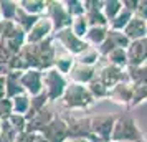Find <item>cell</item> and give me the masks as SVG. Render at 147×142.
<instances>
[{"label": "cell", "instance_id": "obj_1", "mask_svg": "<svg viewBox=\"0 0 147 142\" xmlns=\"http://www.w3.org/2000/svg\"><path fill=\"white\" fill-rule=\"evenodd\" d=\"M60 101H61V106L66 111H89L96 104L94 98L89 94L86 86L74 84V83L68 84L66 91L61 96Z\"/></svg>", "mask_w": 147, "mask_h": 142}, {"label": "cell", "instance_id": "obj_2", "mask_svg": "<svg viewBox=\"0 0 147 142\" xmlns=\"http://www.w3.org/2000/svg\"><path fill=\"white\" fill-rule=\"evenodd\" d=\"M41 76H43V93L48 98V102L60 101L61 96L66 91L68 84H69L68 78L65 75H61L56 68H50V69L41 71Z\"/></svg>", "mask_w": 147, "mask_h": 142}, {"label": "cell", "instance_id": "obj_3", "mask_svg": "<svg viewBox=\"0 0 147 142\" xmlns=\"http://www.w3.org/2000/svg\"><path fill=\"white\" fill-rule=\"evenodd\" d=\"M142 137L144 135L132 116L116 117L113 132H111V142H136Z\"/></svg>", "mask_w": 147, "mask_h": 142}, {"label": "cell", "instance_id": "obj_4", "mask_svg": "<svg viewBox=\"0 0 147 142\" xmlns=\"http://www.w3.org/2000/svg\"><path fill=\"white\" fill-rule=\"evenodd\" d=\"M96 79L102 83L107 89L116 86L117 83H131L126 69H121V68L109 65V63L104 61V58H101L99 65L96 66Z\"/></svg>", "mask_w": 147, "mask_h": 142}, {"label": "cell", "instance_id": "obj_5", "mask_svg": "<svg viewBox=\"0 0 147 142\" xmlns=\"http://www.w3.org/2000/svg\"><path fill=\"white\" fill-rule=\"evenodd\" d=\"M53 40L60 45L65 51H68L69 55H73L74 58L80 53H83L89 45L83 38H78L76 35L71 32V28H65V30H60L53 33Z\"/></svg>", "mask_w": 147, "mask_h": 142}, {"label": "cell", "instance_id": "obj_6", "mask_svg": "<svg viewBox=\"0 0 147 142\" xmlns=\"http://www.w3.org/2000/svg\"><path fill=\"white\" fill-rule=\"evenodd\" d=\"M45 17H48L51 20V23H53V33L60 32V30H65V28H69L71 27V22H73V18L69 17V13L65 8V3L60 2V0L48 2Z\"/></svg>", "mask_w": 147, "mask_h": 142}, {"label": "cell", "instance_id": "obj_7", "mask_svg": "<svg viewBox=\"0 0 147 142\" xmlns=\"http://www.w3.org/2000/svg\"><path fill=\"white\" fill-rule=\"evenodd\" d=\"M53 36V23L48 17H40L36 23H35L32 30L27 33V38H25V43L28 45H38L41 41H45L47 38Z\"/></svg>", "mask_w": 147, "mask_h": 142}, {"label": "cell", "instance_id": "obj_8", "mask_svg": "<svg viewBox=\"0 0 147 142\" xmlns=\"http://www.w3.org/2000/svg\"><path fill=\"white\" fill-rule=\"evenodd\" d=\"M20 86L30 98L43 93V76L40 69H27L20 75Z\"/></svg>", "mask_w": 147, "mask_h": 142}, {"label": "cell", "instance_id": "obj_9", "mask_svg": "<svg viewBox=\"0 0 147 142\" xmlns=\"http://www.w3.org/2000/svg\"><path fill=\"white\" fill-rule=\"evenodd\" d=\"M38 134H41L48 142H65L68 139V126L63 117H55Z\"/></svg>", "mask_w": 147, "mask_h": 142}, {"label": "cell", "instance_id": "obj_10", "mask_svg": "<svg viewBox=\"0 0 147 142\" xmlns=\"http://www.w3.org/2000/svg\"><path fill=\"white\" fill-rule=\"evenodd\" d=\"M68 81L74 83V84H81V86H88L89 83L96 78V68L93 66H86V65H81V63H76L71 66L69 73L66 75Z\"/></svg>", "mask_w": 147, "mask_h": 142}, {"label": "cell", "instance_id": "obj_11", "mask_svg": "<svg viewBox=\"0 0 147 142\" xmlns=\"http://www.w3.org/2000/svg\"><path fill=\"white\" fill-rule=\"evenodd\" d=\"M132 91L134 86L131 83H117L116 86L109 89L107 99L114 104H119L124 108H131V101H132Z\"/></svg>", "mask_w": 147, "mask_h": 142}, {"label": "cell", "instance_id": "obj_12", "mask_svg": "<svg viewBox=\"0 0 147 142\" xmlns=\"http://www.w3.org/2000/svg\"><path fill=\"white\" fill-rule=\"evenodd\" d=\"M129 66H142L147 63V38L131 41L126 50Z\"/></svg>", "mask_w": 147, "mask_h": 142}, {"label": "cell", "instance_id": "obj_13", "mask_svg": "<svg viewBox=\"0 0 147 142\" xmlns=\"http://www.w3.org/2000/svg\"><path fill=\"white\" fill-rule=\"evenodd\" d=\"M68 126V137H88L91 134V117H63Z\"/></svg>", "mask_w": 147, "mask_h": 142}, {"label": "cell", "instance_id": "obj_14", "mask_svg": "<svg viewBox=\"0 0 147 142\" xmlns=\"http://www.w3.org/2000/svg\"><path fill=\"white\" fill-rule=\"evenodd\" d=\"M116 117L113 116H93L91 117V134L104 139H111Z\"/></svg>", "mask_w": 147, "mask_h": 142}, {"label": "cell", "instance_id": "obj_15", "mask_svg": "<svg viewBox=\"0 0 147 142\" xmlns=\"http://www.w3.org/2000/svg\"><path fill=\"white\" fill-rule=\"evenodd\" d=\"M0 38L15 40V41H18V43H22V45H25L27 33L13 20H2L0 22Z\"/></svg>", "mask_w": 147, "mask_h": 142}, {"label": "cell", "instance_id": "obj_16", "mask_svg": "<svg viewBox=\"0 0 147 142\" xmlns=\"http://www.w3.org/2000/svg\"><path fill=\"white\" fill-rule=\"evenodd\" d=\"M53 43H55V65H53V68H56L61 75L66 76L69 73L71 66L74 65V56L69 55L68 51H65L55 40H53Z\"/></svg>", "mask_w": 147, "mask_h": 142}, {"label": "cell", "instance_id": "obj_17", "mask_svg": "<svg viewBox=\"0 0 147 142\" xmlns=\"http://www.w3.org/2000/svg\"><path fill=\"white\" fill-rule=\"evenodd\" d=\"M55 117H56V116H55L53 109H50L47 106L45 109H41L40 112H36L32 121H28L27 131H28V132H35V134H38L41 129L45 127V126H48L50 122L53 121Z\"/></svg>", "mask_w": 147, "mask_h": 142}, {"label": "cell", "instance_id": "obj_18", "mask_svg": "<svg viewBox=\"0 0 147 142\" xmlns=\"http://www.w3.org/2000/svg\"><path fill=\"white\" fill-rule=\"evenodd\" d=\"M122 33L127 36L129 41H136V40H142V38H147V25L144 20L137 18L134 15L131 22L127 23V27L122 30Z\"/></svg>", "mask_w": 147, "mask_h": 142}, {"label": "cell", "instance_id": "obj_19", "mask_svg": "<svg viewBox=\"0 0 147 142\" xmlns=\"http://www.w3.org/2000/svg\"><path fill=\"white\" fill-rule=\"evenodd\" d=\"M20 75H22V71H12L10 75L5 76V91H7L8 99L25 93L23 88L20 86Z\"/></svg>", "mask_w": 147, "mask_h": 142}, {"label": "cell", "instance_id": "obj_20", "mask_svg": "<svg viewBox=\"0 0 147 142\" xmlns=\"http://www.w3.org/2000/svg\"><path fill=\"white\" fill-rule=\"evenodd\" d=\"M47 0H20L18 7L33 17H43L47 13Z\"/></svg>", "mask_w": 147, "mask_h": 142}, {"label": "cell", "instance_id": "obj_21", "mask_svg": "<svg viewBox=\"0 0 147 142\" xmlns=\"http://www.w3.org/2000/svg\"><path fill=\"white\" fill-rule=\"evenodd\" d=\"M107 32H109V28H106V27H89L86 36H84V41L89 46L99 48L102 45V41L106 40Z\"/></svg>", "mask_w": 147, "mask_h": 142}, {"label": "cell", "instance_id": "obj_22", "mask_svg": "<svg viewBox=\"0 0 147 142\" xmlns=\"http://www.w3.org/2000/svg\"><path fill=\"white\" fill-rule=\"evenodd\" d=\"M74 61H76V63H81V65H86V66L96 68L101 61V55H99V51H98V48L88 46L83 53H80L74 58Z\"/></svg>", "mask_w": 147, "mask_h": 142}, {"label": "cell", "instance_id": "obj_23", "mask_svg": "<svg viewBox=\"0 0 147 142\" xmlns=\"http://www.w3.org/2000/svg\"><path fill=\"white\" fill-rule=\"evenodd\" d=\"M104 61L109 63V65H113V66H116V68H121V69H126L129 66L127 53H126V50H122V48H116L111 53H107L104 56Z\"/></svg>", "mask_w": 147, "mask_h": 142}, {"label": "cell", "instance_id": "obj_24", "mask_svg": "<svg viewBox=\"0 0 147 142\" xmlns=\"http://www.w3.org/2000/svg\"><path fill=\"white\" fill-rule=\"evenodd\" d=\"M40 17H33V15L27 13L25 10H22L20 7H18V10H17V15H15L13 22L18 25V27L25 32V33H28L30 30H32V27H33L35 23H36V20H38Z\"/></svg>", "mask_w": 147, "mask_h": 142}, {"label": "cell", "instance_id": "obj_25", "mask_svg": "<svg viewBox=\"0 0 147 142\" xmlns=\"http://www.w3.org/2000/svg\"><path fill=\"white\" fill-rule=\"evenodd\" d=\"M48 106V98L45 96V93H40L38 96H33L32 99H30V109H28L27 116H25V119L28 121H32L35 117L36 112H40L41 109H45Z\"/></svg>", "mask_w": 147, "mask_h": 142}, {"label": "cell", "instance_id": "obj_26", "mask_svg": "<svg viewBox=\"0 0 147 142\" xmlns=\"http://www.w3.org/2000/svg\"><path fill=\"white\" fill-rule=\"evenodd\" d=\"M132 17H134L132 12H129V10H126V8L122 7V10L119 12V15H117L113 22H109L107 28H109V30H114V32H122V30L127 27V23L131 22Z\"/></svg>", "mask_w": 147, "mask_h": 142}, {"label": "cell", "instance_id": "obj_27", "mask_svg": "<svg viewBox=\"0 0 147 142\" xmlns=\"http://www.w3.org/2000/svg\"><path fill=\"white\" fill-rule=\"evenodd\" d=\"M84 17H86L89 27H106L107 28V25H109L106 17L102 15V10H98V8H88V10H84Z\"/></svg>", "mask_w": 147, "mask_h": 142}, {"label": "cell", "instance_id": "obj_28", "mask_svg": "<svg viewBox=\"0 0 147 142\" xmlns=\"http://www.w3.org/2000/svg\"><path fill=\"white\" fill-rule=\"evenodd\" d=\"M30 99H32V98H30L27 93L12 98V109H13V114L27 116L28 109H30Z\"/></svg>", "mask_w": 147, "mask_h": 142}, {"label": "cell", "instance_id": "obj_29", "mask_svg": "<svg viewBox=\"0 0 147 142\" xmlns=\"http://www.w3.org/2000/svg\"><path fill=\"white\" fill-rule=\"evenodd\" d=\"M122 10V2L121 0H104V5H102V15L106 17L107 23L113 22L119 12Z\"/></svg>", "mask_w": 147, "mask_h": 142}, {"label": "cell", "instance_id": "obj_30", "mask_svg": "<svg viewBox=\"0 0 147 142\" xmlns=\"http://www.w3.org/2000/svg\"><path fill=\"white\" fill-rule=\"evenodd\" d=\"M88 91H89V94L94 98V101H102V99H107V94H109V89L102 84V83H99L96 78H94L93 81L89 83L86 86Z\"/></svg>", "mask_w": 147, "mask_h": 142}, {"label": "cell", "instance_id": "obj_31", "mask_svg": "<svg viewBox=\"0 0 147 142\" xmlns=\"http://www.w3.org/2000/svg\"><path fill=\"white\" fill-rule=\"evenodd\" d=\"M18 10V2L15 0H2L0 2V15L2 20H13Z\"/></svg>", "mask_w": 147, "mask_h": 142}, {"label": "cell", "instance_id": "obj_32", "mask_svg": "<svg viewBox=\"0 0 147 142\" xmlns=\"http://www.w3.org/2000/svg\"><path fill=\"white\" fill-rule=\"evenodd\" d=\"M69 28H71V32H73L78 38H83V40H84L88 30H89V25H88L86 17H84V15H81V17H74Z\"/></svg>", "mask_w": 147, "mask_h": 142}, {"label": "cell", "instance_id": "obj_33", "mask_svg": "<svg viewBox=\"0 0 147 142\" xmlns=\"http://www.w3.org/2000/svg\"><path fill=\"white\" fill-rule=\"evenodd\" d=\"M63 3H65V8L71 18L84 15V2L83 0H65Z\"/></svg>", "mask_w": 147, "mask_h": 142}, {"label": "cell", "instance_id": "obj_34", "mask_svg": "<svg viewBox=\"0 0 147 142\" xmlns=\"http://www.w3.org/2000/svg\"><path fill=\"white\" fill-rule=\"evenodd\" d=\"M107 38L113 41V45L116 48H122V50H127L129 43L131 41L127 40V36L122 32H114V30H109L107 32Z\"/></svg>", "mask_w": 147, "mask_h": 142}, {"label": "cell", "instance_id": "obj_35", "mask_svg": "<svg viewBox=\"0 0 147 142\" xmlns=\"http://www.w3.org/2000/svg\"><path fill=\"white\" fill-rule=\"evenodd\" d=\"M7 122L13 127V131L17 134H20L23 131H27V119H25V116H20V114H12L10 117L7 119Z\"/></svg>", "mask_w": 147, "mask_h": 142}, {"label": "cell", "instance_id": "obj_36", "mask_svg": "<svg viewBox=\"0 0 147 142\" xmlns=\"http://www.w3.org/2000/svg\"><path fill=\"white\" fill-rule=\"evenodd\" d=\"M147 99V86L146 84H139V86H134L132 91V101H131V108L139 106L140 102H144Z\"/></svg>", "mask_w": 147, "mask_h": 142}, {"label": "cell", "instance_id": "obj_37", "mask_svg": "<svg viewBox=\"0 0 147 142\" xmlns=\"http://www.w3.org/2000/svg\"><path fill=\"white\" fill-rule=\"evenodd\" d=\"M13 114V109H12V99H0V119L2 121H7L10 116Z\"/></svg>", "mask_w": 147, "mask_h": 142}, {"label": "cell", "instance_id": "obj_38", "mask_svg": "<svg viewBox=\"0 0 147 142\" xmlns=\"http://www.w3.org/2000/svg\"><path fill=\"white\" fill-rule=\"evenodd\" d=\"M134 15L140 18V20L147 22V0H139V3H137V8H136V12Z\"/></svg>", "mask_w": 147, "mask_h": 142}, {"label": "cell", "instance_id": "obj_39", "mask_svg": "<svg viewBox=\"0 0 147 142\" xmlns=\"http://www.w3.org/2000/svg\"><path fill=\"white\" fill-rule=\"evenodd\" d=\"M35 137H36V134H35V132L23 131V132H20V134H17V139H15V142H33Z\"/></svg>", "mask_w": 147, "mask_h": 142}, {"label": "cell", "instance_id": "obj_40", "mask_svg": "<svg viewBox=\"0 0 147 142\" xmlns=\"http://www.w3.org/2000/svg\"><path fill=\"white\" fill-rule=\"evenodd\" d=\"M122 2V7L129 10V12H136V8H137V3H139V0H121Z\"/></svg>", "mask_w": 147, "mask_h": 142}, {"label": "cell", "instance_id": "obj_41", "mask_svg": "<svg viewBox=\"0 0 147 142\" xmlns=\"http://www.w3.org/2000/svg\"><path fill=\"white\" fill-rule=\"evenodd\" d=\"M7 98V91H5V78L0 76V99Z\"/></svg>", "mask_w": 147, "mask_h": 142}, {"label": "cell", "instance_id": "obj_42", "mask_svg": "<svg viewBox=\"0 0 147 142\" xmlns=\"http://www.w3.org/2000/svg\"><path fill=\"white\" fill-rule=\"evenodd\" d=\"M88 139H89V142H111V139L98 137V135H94V134H89V135H88Z\"/></svg>", "mask_w": 147, "mask_h": 142}, {"label": "cell", "instance_id": "obj_43", "mask_svg": "<svg viewBox=\"0 0 147 142\" xmlns=\"http://www.w3.org/2000/svg\"><path fill=\"white\" fill-rule=\"evenodd\" d=\"M65 142H89L88 137H68Z\"/></svg>", "mask_w": 147, "mask_h": 142}, {"label": "cell", "instance_id": "obj_44", "mask_svg": "<svg viewBox=\"0 0 147 142\" xmlns=\"http://www.w3.org/2000/svg\"><path fill=\"white\" fill-rule=\"evenodd\" d=\"M33 142H48L47 139H45V137H43V135L41 134H36V137H35V141Z\"/></svg>", "mask_w": 147, "mask_h": 142}, {"label": "cell", "instance_id": "obj_45", "mask_svg": "<svg viewBox=\"0 0 147 142\" xmlns=\"http://www.w3.org/2000/svg\"><path fill=\"white\" fill-rule=\"evenodd\" d=\"M136 142H147V141L144 139V137H142V139H139V141H136Z\"/></svg>", "mask_w": 147, "mask_h": 142}, {"label": "cell", "instance_id": "obj_46", "mask_svg": "<svg viewBox=\"0 0 147 142\" xmlns=\"http://www.w3.org/2000/svg\"><path fill=\"white\" fill-rule=\"evenodd\" d=\"M2 122H3V121H2V119H0V129H2Z\"/></svg>", "mask_w": 147, "mask_h": 142}, {"label": "cell", "instance_id": "obj_47", "mask_svg": "<svg viewBox=\"0 0 147 142\" xmlns=\"http://www.w3.org/2000/svg\"><path fill=\"white\" fill-rule=\"evenodd\" d=\"M0 22H2V15H0Z\"/></svg>", "mask_w": 147, "mask_h": 142}, {"label": "cell", "instance_id": "obj_48", "mask_svg": "<svg viewBox=\"0 0 147 142\" xmlns=\"http://www.w3.org/2000/svg\"><path fill=\"white\" fill-rule=\"evenodd\" d=\"M146 25H147V22H146Z\"/></svg>", "mask_w": 147, "mask_h": 142}]
</instances>
